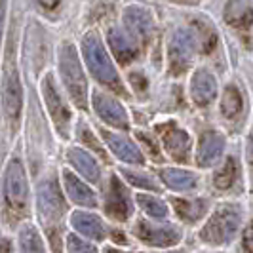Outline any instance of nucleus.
<instances>
[{"mask_svg":"<svg viewBox=\"0 0 253 253\" xmlns=\"http://www.w3.org/2000/svg\"><path fill=\"white\" fill-rule=\"evenodd\" d=\"M158 129H162V143H164L166 152L177 160V162H189L190 158V137L187 131H183L173 122L164 124Z\"/></svg>","mask_w":253,"mask_h":253,"instance_id":"9b49d317","label":"nucleus"},{"mask_svg":"<svg viewBox=\"0 0 253 253\" xmlns=\"http://www.w3.org/2000/svg\"><path fill=\"white\" fill-rule=\"evenodd\" d=\"M223 152H225V137L217 131H204L196 151V162L202 168L213 166L221 160Z\"/></svg>","mask_w":253,"mask_h":253,"instance_id":"4468645a","label":"nucleus"},{"mask_svg":"<svg viewBox=\"0 0 253 253\" xmlns=\"http://www.w3.org/2000/svg\"><path fill=\"white\" fill-rule=\"evenodd\" d=\"M196 48H198V38L194 35V31L179 29L173 33V37L169 40V48H168L171 75H181L189 69Z\"/></svg>","mask_w":253,"mask_h":253,"instance_id":"39448f33","label":"nucleus"},{"mask_svg":"<svg viewBox=\"0 0 253 253\" xmlns=\"http://www.w3.org/2000/svg\"><path fill=\"white\" fill-rule=\"evenodd\" d=\"M129 80H131V84H135V88L141 89V91H143V89H145V86H147L145 78H143L141 75H131V76H129Z\"/></svg>","mask_w":253,"mask_h":253,"instance_id":"72a5a7b5","label":"nucleus"},{"mask_svg":"<svg viewBox=\"0 0 253 253\" xmlns=\"http://www.w3.org/2000/svg\"><path fill=\"white\" fill-rule=\"evenodd\" d=\"M124 29L137 42H147L152 33V17L139 6H129L124 12Z\"/></svg>","mask_w":253,"mask_h":253,"instance_id":"2eb2a0df","label":"nucleus"},{"mask_svg":"<svg viewBox=\"0 0 253 253\" xmlns=\"http://www.w3.org/2000/svg\"><path fill=\"white\" fill-rule=\"evenodd\" d=\"M71 223L73 227L84 234L86 238H91V240H103L107 236V230H105V225L101 223V219L93 213H88V211H75L73 217H71Z\"/></svg>","mask_w":253,"mask_h":253,"instance_id":"a211bd4d","label":"nucleus"},{"mask_svg":"<svg viewBox=\"0 0 253 253\" xmlns=\"http://www.w3.org/2000/svg\"><path fill=\"white\" fill-rule=\"evenodd\" d=\"M160 177L169 189L173 190H190L198 183L194 173H190L187 169H179V168H166L160 171Z\"/></svg>","mask_w":253,"mask_h":253,"instance_id":"4be33fe9","label":"nucleus"},{"mask_svg":"<svg viewBox=\"0 0 253 253\" xmlns=\"http://www.w3.org/2000/svg\"><path fill=\"white\" fill-rule=\"evenodd\" d=\"M82 51H84V59H86L89 73L107 88H111L116 93H124V86H122V80L118 76V71L114 69L113 61H111V57H109V53H107L97 35L89 33L84 37Z\"/></svg>","mask_w":253,"mask_h":253,"instance_id":"f257e3e1","label":"nucleus"},{"mask_svg":"<svg viewBox=\"0 0 253 253\" xmlns=\"http://www.w3.org/2000/svg\"><path fill=\"white\" fill-rule=\"evenodd\" d=\"M4 200L6 208L15 215H21L29 200V183L23 164L19 160H12L4 171Z\"/></svg>","mask_w":253,"mask_h":253,"instance_id":"20e7f679","label":"nucleus"},{"mask_svg":"<svg viewBox=\"0 0 253 253\" xmlns=\"http://www.w3.org/2000/svg\"><path fill=\"white\" fill-rule=\"evenodd\" d=\"M67 158H69V162L75 166L76 169L88 179V181L95 183L99 179V166H97V162L86 151H82V149H71V151L67 152Z\"/></svg>","mask_w":253,"mask_h":253,"instance_id":"412c9836","label":"nucleus"},{"mask_svg":"<svg viewBox=\"0 0 253 253\" xmlns=\"http://www.w3.org/2000/svg\"><path fill=\"white\" fill-rule=\"evenodd\" d=\"M135 234L145 244L154 246V248H169V246H175L181 240V230L175 225H171V223L152 225V223L141 221L139 225L135 227Z\"/></svg>","mask_w":253,"mask_h":253,"instance_id":"1a4fd4ad","label":"nucleus"},{"mask_svg":"<svg viewBox=\"0 0 253 253\" xmlns=\"http://www.w3.org/2000/svg\"><path fill=\"white\" fill-rule=\"evenodd\" d=\"M236 179H238V164H236V160L232 156H228L227 160H225V164H223V168L215 173L213 183H215L217 189L227 190L236 183Z\"/></svg>","mask_w":253,"mask_h":253,"instance_id":"393cba45","label":"nucleus"},{"mask_svg":"<svg viewBox=\"0 0 253 253\" xmlns=\"http://www.w3.org/2000/svg\"><path fill=\"white\" fill-rule=\"evenodd\" d=\"M80 137H82V141H84V143H89V147L97 152L99 156H103V158H105V149H103L97 141L93 139V135H91V131H89V129H86V127H80Z\"/></svg>","mask_w":253,"mask_h":253,"instance_id":"7c9ffc66","label":"nucleus"},{"mask_svg":"<svg viewBox=\"0 0 253 253\" xmlns=\"http://www.w3.org/2000/svg\"><path fill=\"white\" fill-rule=\"evenodd\" d=\"M217 80L215 76L208 71H196L190 78V97L196 105H208L215 99Z\"/></svg>","mask_w":253,"mask_h":253,"instance_id":"dca6fc26","label":"nucleus"},{"mask_svg":"<svg viewBox=\"0 0 253 253\" xmlns=\"http://www.w3.org/2000/svg\"><path fill=\"white\" fill-rule=\"evenodd\" d=\"M122 173L126 175V179L133 187H139V189H147V190H158L156 181L151 175H147V173H137V171H129V169H124Z\"/></svg>","mask_w":253,"mask_h":253,"instance_id":"c85d7f7f","label":"nucleus"},{"mask_svg":"<svg viewBox=\"0 0 253 253\" xmlns=\"http://www.w3.org/2000/svg\"><path fill=\"white\" fill-rule=\"evenodd\" d=\"M194 35L198 38V44L202 46V50L208 53V51L213 50L217 42V37L213 33V29L208 25V23H202V21H194Z\"/></svg>","mask_w":253,"mask_h":253,"instance_id":"cd10ccee","label":"nucleus"},{"mask_svg":"<svg viewBox=\"0 0 253 253\" xmlns=\"http://www.w3.org/2000/svg\"><path fill=\"white\" fill-rule=\"evenodd\" d=\"M93 109H95V113L99 114L109 126L118 127V129H127L129 127L127 114L124 111V107L116 101V99L105 95L101 91H95L93 93Z\"/></svg>","mask_w":253,"mask_h":253,"instance_id":"f8f14e48","label":"nucleus"},{"mask_svg":"<svg viewBox=\"0 0 253 253\" xmlns=\"http://www.w3.org/2000/svg\"><path fill=\"white\" fill-rule=\"evenodd\" d=\"M168 253H185V252H168Z\"/></svg>","mask_w":253,"mask_h":253,"instance_id":"58836bf2","label":"nucleus"},{"mask_svg":"<svg viewBox=\"0 0 253 253\" xmlns=\"http://www.w3.org/2000/svg\"><path fill=\"white\" fill-rule=\"evenodd\" d=\"M103 139L107 141V147L114 152V156H118L122 162H129V164H143L145 158L141 154L139 147L133 145L131 141L120 135V133H111L107 129H103Z\"/></svg>","mask_w":253,"mask_h":253,"instance_id":"f3484780","label":"nucleus"},{"mask_svg":"<svg viewBox=\"0 0 253 253\" xmlns=\"http://www.w3.org/2000/svg\"><path fill=\"white\" fill-rule=\"evenodd\" d=\"M42 93H44V99H46V107L50 111L51 118L55 122L57 129L61 131V135L67 137V131H69V124H71V113H69V107L63 101L59 89L55 88L53 84V76L48 75L44 76L42 80Z\"/></svg>","mask_w":253,"mask_h":253,"instance_id":"6e6552de","label":"nucleus"},{"mask_svg":"<svg viewBox=\"0 0 253 253\" xmlns=\"http://www.w3.org/2000/svg\"><path fill=\"white\" fill-rule=\"evenodd\" d=\"M63 179H65V189H67L73 202L80 204V206H88V208H95L97 206L95 192L89 189L84 181H80L71 171H63Z\"/></svg>","mask_w":253,"mask_h":253,"instance_id":"6ab92c4d","label":"nucleus"},{"mask_svg":"<svg viewBox=\"0 0 253 253\" xmlns=\"http://www.w3.org/2000/svg\"><path fill=\"white\" fill-rule=\"evenodd\" d=\"M240 221L242 210H238V206H232V204L221 206V208H217L215 213L210 217L208 225L200 230V238L208 244H215V246L227 244L236 236V232L240 228Z\"/></svg>","mask_w":253,"mask_h":253,"instance_id":"7ed1b4c3","label":"nucleus"},{"mask_svg":"<svg viewBox=\"0 0 253 253\" xmlns=\"http://www.w3.org/2000/svg\"><path fill=\"white\" fill-rule=\"evenodd\" d=\"M137 137H139V139L145 143V147L149 149V154H151L152 158H154V160H160V156H162V154H160V149L154 145V141H152L149 135H145L143 131H137Z\"/></svg>","mask_w":253,"mask_h":253,"instance_id":"2f4dec72","label":"nucleus"},{"mask_svg":"<svg viewBox=\"0 0 253 253\" xmlns=\"http://www.w3.org/2000/svg\"><path fill=\"white\" fill-rule=\"evenodd\" d=\"M59 2H61V0H38V4H40L42 8H46V10H53Z\"/></svg>","mask_w":253,"mask_h":253,"instance_id":"f704fd0d","label":"nucleus"},{"mask_svg":"<svg viewBox=\"0 0 253 253\" xmlns=\"http://www.w3.org/2000/svg\"><path fill=\"white\" fill-rule=\"evenodd\" d=\"M171 202L175 206L177 215L187 221V223H194L198 219H202L208 211V202L202 198H194V200H185V198H171Z\"/></svg>","mask_w":253,"mask_h":253,"instance_id":"5701e85b","label":"nucleus"},{"mask_svg":"<svg viewBox=\"0 0 253 253\" xmlns=\"http://www.w3.org/2000/svg\"><path fill=\"white\" fill-rule=\"evenodd\" d=\"M225 19L230 27L250 29L253 21L252 4L248 0H228L225 6Z\"/></svg>","mask_w":253,"mask_h":253,"instance_id":"aec40b11","label":"nucleus"},{"mask_svg":"<svg viewBox=\"0 0 253 253\" xmlns=\"http://www.w3.org/2000/svg\"><path fill=\"white\" fill-rule=\"evenodd\" d=\"M2 105L6 114L17 120L21 114V107H23V89H21V82H19V75L15 63L10 57L6 69H4V80H2Z\"/></svg>","mask_w":253,"mask_h":253,"instance_id":"423d86ee","label":"nucleus"},{"mask_svg":"<svg viewBox=\"0 0 253 253\" xmlns=\"http://www.w3.org/2000/svg\"><path fill=\"white\" fill-rule=\"evenodd\" d=\"M244 248H246V253H253V250H252V227L246 228V234H244Z\"/></svg>","mask_w":253,"mask_h":253,"instance_id":"473e14b6","label":"nucleus"},{"mask_svg":"<svg viewBox=\"0 0 253 253\" xmlns=\"http://www.w3.org/2000/svg\"><path fill=\"white\" fill-rule=\"evenodd\" d=\"M107 213L113 217L114 221H126L133 211V204L127 189L122 185V181L113 175L109 183V194H107V202H105Z\"/></svg>","mask_w":253,"mask_h":253,"instance_id":"9d476101","label":"nucleus"},{"mask_svg":"<svg viewBox=\"0 0 253 253\" xmlns=\"http://www.w3.org/2000/svg\"><path fill=\"white\" fill-rule=\"evenodd\" d=\"M4 15H6V0H0V40H2V27H4Z\"/></svg>","mask_w":253,"mask_h":253,"instance_id":"c9c22d12","label":"nucleus"},{"mask_svg":"<svg viewBox=\"0 0 253 253\" xmlns=\"http://www.w3.org/2000/svg\"><path fill=\"white\" fill-rule=\"evenodd\" d=\"M107 40L113 48V53L116 55L118 63L126 65L129 61H133L137 57L139 51V42L127 33L126 29L122 27H113L107 35Z\"/></svg>","mask_w":253,"mask_h":253,"instance_id":"ddd939ff","label":"nucleus"},{"mask_svg":"<svg viewBox=\"0 0 253 253\" xmlns=\"http://www.w3.org/2000/svg\"><path fill=\"white\" fill-rule=\"evenodd\" d=\"M135 200L143 208V211L149 217H156V219H162L168 213V208L162 200H158L156 196H149V194H137Z\"/></svg>","mask_w":253,"mask_h":253,"instance_id":"bb28decb","label":"nucleus"},{"mask_svg":"<svg viewBox=\"0 0 253 253\" xmlns=\"http://www.w3.org/2000/svg\"><path fill=\"white\" fill-rule=\"evenodd\" d=\"M10 248H12V246H10V242H2V244H0V253H6Z\"/></svg>","mask_w":253,"mask_h":253,"instance_id":"e433bc0d","label":"nucleus"},{"mask_svg":"<svg viewBox=\"0 0 253 253\" xmlns=\"http://www.w3.org/2000/svg\"><path fill=\"white\" fill-rule=\"evenodd\" d=\"M105 253H122V252H114V250H107Z\"/></svg>","mask_w":253,"mask_h":253,"instance_id":"4c0bfd02","label":"nucleus"},{"mask_svg":"<svg viewBox=\"0 0 253 253\" xmlns=\"http://www.w3.org/2000/svg\"><path fill=\"white\" fill-rule=\"evenodd\" d=\"M67 250L69 253H97V248L88 240H82L76 234H69L67 236Z\"/></svg>","mask_w":253,"mask_h":253,"instance_id":"c756f323","label":"nucleus"},{"mask_svg":"<svg viewBox=\"0 0 253 253\" xmlns=\"http://www.w3.org/2000/svg\"><path fill=\"white\" fill-rule=\"evenodd\" d=\"M244 107V97L242 91L236 86H227L223 93V101H221V113L225 118H234L242 113Z\"/></svg>","mask_w":253,"mask_h":253,"instance_id":"b1692460","label":"nucleus"},{"mask_svg":"<svg viewBox=\"0 0 253 253\" xmlns=\"http://www.w3.org/2000/svg\"><path fill=\"white\" fill-rule=\"evenodd\" d=\"M59 75L76 107L86 109L88 107V80L82 71V65L78 61L75 46L71 42H65L59 50Z\"/></svg>","mask_w":253,"mask_h":253,"instance_id":"f03ea898","label":"nucleus"},{"mask_svg":"<svg viewBox=\"0 0 253 253\" xmlns=\"http://www.w3.org/2000/svg\"><path fill=\"white\" fill-rule=\"evenodd\" d=\"M38 210H40V215L48 223H55V225L67 211L63 194L59 192V187L53 179H46L38 185Z\"/></svg>","mask_w":253,"mask_h":253,"instance_id":"0eeeda50","label":"nucleus"},{"mask_svg":"<svg viewBox=\"0 0 253 253\" xmlns=\"http://www.w3.org/2000/svg\"><path fill=\"white\" fill-rule=\"evenodd\" d=\"M19 246L21 253H44L42 238L33 225H25L19 232Z\"/></svg>","mask_w":253,"mask_h":253,"instance_id":"a878e982","label":"nucleus"}]
</instances>
